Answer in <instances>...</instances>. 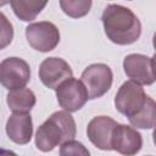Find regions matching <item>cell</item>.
Returning <instances> with one entry per match:
<instances>
[{
    "label": "cell",
    "instance_id": "cell-1",
    "mask_svg": "<svg viewBox=\"0 0 156 156\" xmlns=\"http://www.w3.org/2000/svg\"><path fill=\"white\" fill-rule=\"evenodd\" d=\"M101 21L107 39L117 45H129L140 38L141 23L136 15L126 6L118 4L107 5Z\"/></svg>",
    "mask_w": 156,
    "mask_h": 156
},
{
    "label": "cell",
    "instance_id": "cell-2",
    "mask_svg": "<svg viewBox=\"0 0 156 156\" xmlns=\"http://www.w3.org/2000/svg\"><path fill=\"white\" fill-rule=\"evenodd\" d=\"M77 133L76 121L67 111L54 112L43 122L35 133V146L43 152L52 151L56 146L73 140Z\"/></svg>",
    "mask_w": 156,
    "mask_h": 156
},
{
    "label": "cell",
    "instance_id": "cell-3",
    "mask_svg": "<svg viewBox=\"0 0 156 156\" xmlns=\"http://www.w3.org/2000/svg\"><path fill=\"white\" fill-rule=\"evenodd\" d=\"M147 95L145 94L143 87L133 80L124 82L115 96V107L116 110L124 115L126 117L132 118L138 115L146 102Z\"/></svg>",
    "mask_w": 156,
    "mask_h": 156
},
{
    "label": "cell",
    "instance_id": "cell-4",
    "mask_svg": "<svg viewBox=\"0 0 156 156\" xmlns=\"http://www.w3.org/2000/svg\"><path fill=\"white\" fill-rule=\"evenodd\" d=\"M26 38L28 44L34 50L49 52L58 45L60 30L52 22H34L26 27Z\"/></svg>",
    "mask_w": 156,
    "mask_h": 156
},
{
    "label": "cell",
    "instance_id": "cell-5",
    "mask_svg": "<svg viewBox=\"0 0 156 156\" xmlns=\"http://www.w3.org/2000/svg\"><path fill=\"white\" fill-rule=\"evenodd\" d=\"M80 80L88 90L89 99H98L110 90L113 73L105 63H93L83 71Z\"/></svg>",
    "mask_w": 156,
    "mask_h": 156
},
{
    "label": "cell",
    "instance_id": "cell-6",
    "mask_svg": "<svg viewBox=\"0 0 156 156\" xmlns=\"http://www.w3.org/2000/svg\"><path fill=\"white\" fill-rule=\"evenodd\" d=\"M29 79H30V67L23 58L12 56L1 61L0 82L6 89L15 90V89L26 88Z\"/></svg>",
    "mask_w": 156,
    "mask_h": 156
},
{
    "label": "cell",
    "instance_id": "cell-7",
    "mask_svg": "<svg viewBox=\"0 0 156 156\" xmlns=\"http://www.w3.org/2000/svg\"><path fill=\"white\" fill-rule=\"evenodd\" d=\"M56 98L58 105L71 113L80 110L85 105L89 99V94L82 80L72 77L58 85L56 89Z\"/></svg>",
    "mask_w": 156,
    "mask_h": 156
},
{
    "label": "cell",
    "instance_id": "cell-8",
    "mask_svg": "<svg viewBox=\"0 0 156 156\" xmlns=\"http://www.w3.org/2000/svg\"><path fill=\"white\" fill-rule=\"evenodd\" d=\"M71 66L61 57H48L39 66V78L49 89H57L65 80L72 78Z\"/></svg>",
    "mask_w": 156,
    "mask_h": 156
},
{
    "label": "cell",
    "instance_id": "cell-9",
    "mask_svg": "<svg viewBox=\"0 0 156 156\" xmlns=\"http://www.w3.org/2000/svg\"><path fill=\"white\" fill-rule=\"evenodd\" d=\"M112 150L117 151L123 156L136 155L143 146L141 134L130 126L117 124L112 132Z\"/></svg>",
    "mask_w": 156,
    "mask_h": 156
},
{
    "label": "cell",
    "instance_id": "cell-10",
    "mask_svg": "<svg viewBox=\"0 0 156 156\" xmlns=\"http://www.w3.org/2000/svg\"><path fill=\"white\" fill-rule=\"evenodd\" d=\"M124 73L130 80L140 85H151L155 77L151 67V57L143 54H129L123 60Z\"/></svg>",
    "mask_w": 156,
    "mask_h": 156
},
{
    "label": "cell",
    "instance_id": "cell-11",
    "mask_svg": "<svg viewBox=\"0 0 156 156\" xmlns=\"http://www.w3.org/2000/svg\"><path fill=\"white\" fill-rule=\"evenodd\" d=\"M117 124L118 123L108 116H96L88 123L87 135L95 147L110 151L112 150V132Z\"/></svg>",
    "mask_w": 156,
    "mask_h": 156
},
{
    "label": "cell",
    "instance_id": "cell-12",
    "mask_svg": "<svg viewBox=\"0 0 156 156\" xmlns=\"http://www.w3.org/2000/svg\"><path fill=\"white\" fill-rule=\"evenodd\" d=\"M6 134L11 141L24 145L33 136V121L29 113H12L6 122Z\"/></svg>",
    "mask_w": 156,
    "mask_h": 156
},
{
    "label": "cell",
    "instance_id": "cell-13",
    "mask_svg": "<svg viewBox=\"0 0 156 156\" xmlns=\"http://www.w3.org/2000/svg\"><path fill=\"white\" fill-rule=\"evenodd\" d=\"M6 101L13 113H29L37 102V98L29 88H21L10 90Z\"/></svg>",
    "mask_w": 156,
    "mask_h": 156
},
{
    "label": "cell",
    "instance_id": "cell-14",
    "mask_svg": "<svg viewBox=\"0 0 156 156\" xmlns=\"http://www.w3.org/2000/svg\"><path fill=\"white\" fill-rule=\"evenodd\" d=\"M46 1L39 0H11L10 5L15 12V15L24 22H30L35 20V17L41 12V10L46 6Z\"/></svg>",
    "mask_w": 156,
    "mask_h": 156
},
{
    "label": "cell",
    "instance_id": "cell-15",
    "mask_svg": "<svg viewBox=\"0 0 156 156\" xmlns=\"http://www.w3.org/2000/svg\"><path fill=\"white\" fill-rule=\"evenodd\" d=\"M130 124L134 128L151 129L156 127V101L147 95L146 102L141 111L134 117L129 118Z\"/></svg>",
    "mask_w": 156,
    "mask_h": 156
},
{
    "label": "cell",
    "instance_id": "cell-16",
    "mask_svg": "<svg viewBox=\"0 0 156 156\" xmlns=\"http://www.w3.org/2000/svg\"><path fill=\"white\" fill-rule=\"evenodd\" d=\"M93 2L90 0H61L60 6L62 11L72 17V18H79L85 16L91 7Z\"/></svg>",
    "mask_w": 156,
    "mask_h": 156
},
{
    "label": "cell",
    "instance_id": "cell-17",
    "mask_svg": "<svg viewBox=\"0 0 156 156\" xmlns=\"http://www.w3.org/2000/svg\"><path fill=\"white\" fill-rule=\"evenodd\" d=\"M60 156H90V152L84 144L73 139L60 146Z\"/></svg>",
    "mask_w": 156,
    "mask_h": 156
},
{
    "label": "cell",
    "instance_id": "cell-18",
    "mask_svg": "<svg viewBox=\"0 0 156 156\" xmlns=\"http://www.w3.org/2000/svg\"><path fill=\"white\" fill-rule=\"evenodd\" d=\"M0 22H1V45H0V48L4 49L6 45H9L12 41L13 28H12V24L7 21L6 16L2 12L0 13Z\"/></svg>",
    "mask_w": 156,
    "mask_h": 156
},
{
    "label": "cell",
    "instance_id": "cell-19",
    "mask_svg": "<svg viewBox=\"0 0 156 156\" xmlns=\"http://www.w3.org/2000/svg\"><path fill=\"white\" fill-rule=\"evenodd\" d=\"M151 67H152V73H154L155 80H156V52H155V55L151 57Z\"/></svg>",
    "mask_w": 156,
    "mask_h": 156
},
{
    "label": "cell",
    "instance_id": "cell-20",
    "mask_svg": "<svg viewBox=\"0 0 156 156\" xmlns=\"http://www.w3.org/2000/svg\"><path fill=\"white\" fill-rule=\"evenodd\" d=\"M1 156H17L13 151L11 150H6V149H1Z\"/></svg>",
    "mask_w": 156,
    "mask_h": 156
},
{
    "label": "cell",
    "instance_id": "cell-21",
    "mask_svg": "<svg viewBox=\"0 0 156 156\" xmlns=\"http://www.w3.org/2000/svg\"><path fill=\"white\" fill-rule=\"evenodd\" d=\"M152 45H154V48H155V51H156V32H155V34H154V38H152Z\"/></svg>",
    "mask_w": 156,
    "mask_h": 156
},
{
    "label": "cell",
    "instance_id": "cell-22",
    "mask_svg": "<svg viewBox=\"0 0 156 156\" xmlns=\"http://www.w3.org/2000/svg\"><path fill=\"white\" fill-rule=\"evenodd\" d=\"M152 139H154V143H155V145H156V127H155V129H154V132H152Z\"/></svg>",
    "mask_w": 156,
    "mask_h": 156
}]
</instances>
